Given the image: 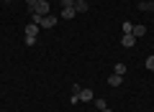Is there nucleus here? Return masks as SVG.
<instances>
[{"label": "nucleus", "mask_w": 154, "mask_h": 112, "mask_svg": "<svg viewBox=\"0 0 154 112\" xmlns=\"http://www.w3.org/2000/svg\"><path fill=\"white\" fill-rule=\"evenodd\" d=\"M108 84H110V87H121V84H123V76L110 74V76H108Z\"/></svg>", "instance_id": "7"}, {"label": "nucleus", "mask_w": 154, "mask_h": 112, "mask_svg": "<svg viewBox=\"0 0 154 112\" xmlns=\"http://www.w3.org/2000/svg\"><path fill=\"white\" fill-rule=\"evenodd\" d=\"M38 26H41V28H54L57 26V16H44Z\"/></svg>", "instance_id": "3"}, {"label": "nucleus", "mask_w": 154, "mask_h": 112, "mask_svg": "<svg viewBox=\"0 0 154 112\" xmlns=\"http://www.w3.org/2000/svg\"><path fill=\"white\" fill-rule=\"evenodd\" d=\"M26 36H38V26L36 23H28L26 26Z\"/></svg>", "instance_id": "10"}, {"label": "nucleus", "mask_w": 154, "mask_h": 112, "mask_svg": "<svg viewBox=\"0 0 154 112\" xmlns=\"http://www.w3.org/2000/svg\"><path fill=\"white\" fill-rule=\"evenodd\" d=\"M100 112H113V110H108V107H105V110H100Z\"/></svg>", "instance_id": "18"}, {"label": "nucleus", "mask_w": 154, "mask_h": 112, "mask_svg": "<svg viewBox=\"0 0 154 112\" xmlns=\"http://www.w3.org/2000/svg\"><path fill=\"white\" fill-rule=\"evenodd\" d=\"M144 33H146V26H141V23H136V26H134V31H131V36L136 38V36H144Z\"/></svg>", "instance_id": "8"}, {"label": "nucleus", "mask_w": 154, "mask_h": 112, "mask_svg": "<svg viewBox=\"0 0 154 112\" xmlns=\"http://www.w3.org/2000/svg\"><path fill=\"white\" fill-rule=\"evenodd\" d=\"M23 43H26V46H36V36H26Z\"/></svg>", "instance_id": "13"}, {"label": "nucleus", "mask_w": 154, "mask_h": 112, "mask_svg": "<svg viewBox=\"0 0 154 112\" xmlns=\"http://www.w3.org/2000/svg\"><path fill=\"white\" fill-rule=\"evenodd\" d=\"M62 8H75V0H62Z\"/></svg>", "instance_id": "16"}, {"label": "nucleus", "mask_w": 154, "mask_h": 112, "mask_svg": "<svg viewBox=\"0 0 154 112\" xmlns=\"http://www.w3.org/2000/svg\"><path fill=\"white\" fill-rule=\"evenodd\" d=\"M95 107H98V112H100V110H105V107H108V102H105L103 97H98V99H95Z\"/></svg>", "instance_id": "12"}, {"label": "nucleus", "mask_w": 154, "mask_h": 112, "mask_svg": "<svg viewBox=\"0 0 154 112\" xmlns=\"http://www.w3.org/2000/svg\"><path fill=\"white\" fill-rule=\"evenodd\" d=\"M75 16H77L75 8H62V18H64V21H72Z\"/></svg>", "instance_id": "6"}, {"label": "nucleus", "mask_w": 154, "mask_h": 112, "mask_svg": "<svg viewBox=\"0 0 154 112\" xmlns=\"http://www.w3.org/2000/svg\"><path fill=\"white\" fill-rule=\"evenodd\" d=\"M93 99H95L93 89H88V87H82V89H80V102H93Z\"/></svg>", "instance_id": "2"}, {"label": "nucleus", "mask_w": 154, "mask_h": 112, "mask_svg": "<svg viewBox=\"0 0 154 112\" xmlns=\"http://www.w3.org/2000/svg\"><path fill=\"white\" fill-rule=\"evenodd\" d=\"M134 43H136V38H134L131 33H123V36H121V46H123V48H131Z\"/></svg>", "instance_id": "4"}, {"label": "nucleus", "mask_w": 154, "mask_h": 112, "mask_svg": "<svg viewBox=\"0 0 154 112\" xmlns=\"http://www.w3.org/2000/svg\"><path fill=\"white\" fill-rule=\"evenodd\" d=\"M88 8H90L88 0H75V10L77 13H88Z\"/></svg>", "instance_id": "5"}, {"label": "nucleus", "mask_w": 154, "mask_h": 112, "mask_svg": "<svg viewBox=\"0 0 154 112\" xmlns=\"http://www.w3.org/2000/svg\"><path fill=\"white\" fill-rule=\"evenodd\" d=\"M139 10H144V13H154V3H139Z\"/></svg>", "instance_id": "9"}, {"label": "nucleus", "mask_w": 154, "mask_h": 112, "mask_svg": "<svg viewBox=\"0 0 154 112\" xmlns=\"http://www.w3.org/2000/svg\"><path fill=\"white\" fill-rule=\"evenodd\" d=\"M121 31H123V33H131V31H134V26H131V23L126 21V23H123V26H121Z\"/></svg>", "instance_id": "14"}, {"label": "nucleus", "mask_w": 154, "mask_h": 112, "mask_svg": "<svg viewBox=\"0 0 154 112\" xmlns=\"http://www.w3.org/2000/svg\"><path fill=\"white\" fill-rule=\"evenodd\" d=\"M113 74H118V76H123V74H126V64H121V61H118V64L113 66Z\"/></svg>", "instance_id": "11"}, {"label": "nucleus", "mask_w": 154, "mask_h": 112, "mask_svg": "<svg viewBox=\"0 0 154 112\" xmlns=\"http://www.w3.org/2000/svg\"><path fill=\"white\" fill-rule=\"evenodd\" d=\"M146 69L154 71V56H149V59H146Z\"/></svg>", "instance_id": "15"}, {"label": "nucleus", "mask_w": 154, "mask_h": 112, "mask_svg": "<svg viewBox=\"0 0 154 112\" xmlns=\"http://www.w3.org/2000/svg\"><path fill=\"white\" fill-rule=\"evenodd\" d=\"M36 3H38V0H26V5L31 8V10H33V8H36Z\"/></svg>", "instance_id": "17"}, {"label": "nucleus", "mask_w": 154, "mask_h": 112, "mask_svg": "<svg viewBox=\"0 0 154 112\" xmlns=\"http://www.w3.org/2000/svg\"><path fill=\"white\" fill-rule=\"evenodd\" d=\"M31 13H36V16H49V3H46V0H38Z\"/></svg>", "instance_id": "1"}]
</instances>
